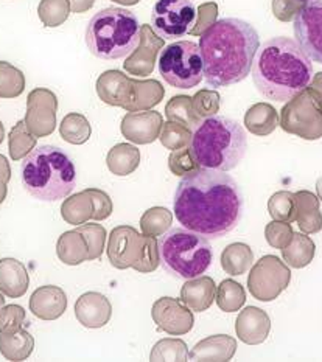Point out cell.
I'll use <instances>...</instances> for the list:
<instances>
[{
  "label": "cell",
  "instance_id": "obj_25",
  "mask_svg": "<svg viewBox=\"0 0 322 362\" xmlns=\"http://www.w3.org/2000/svg\"><path fill=\"white\" fill-rule=\"evenodd\" d=\"M296 198V221L305 233H316L322 229V215L319 211V201L310 192H299Z\"/></svg>",
  "mask_w": 322,
  "mask_h": 362
},
{
  "label": "cell",
  "instance_id": "obj_41",
  "mask_svg": "<svg viewBox=\"0 0 322 362\" xmlns=\"http://www.w3.org/2000/svg\"><path fill=\"white\" fill-rule=\"evenodd\" d=\"M151 361H187V344L180 339H162L154 345L150 355Z\"/></svg>",
  "mask_w": 322,
  "mask_h": 362
},
{
  "label": "cell",
  "instance_id": "obj_51",
  "mask_svg": "<svg viewBox=\"0 0 322 362\" xmlns=\"http://www.w3.org/2000/svg\"><path fill=\"white\" fill-rule=\"evenodd\" d=\"M0 177H2L5 182H8L11 177V170H10V165H8V160L5 159L4 156H0Z\"/></svg>",
  "mask_w": 322,
  "mask_h": 362
},
{
  "label": "cell",
  "instance_id": "obj_39",
  "mask_svg": "<svg viewBox=\"0 0 322 362\" xmlns=\"http://www.w3.org/2000/svg\"><path fill=\"white\" fill-rule=\"evenodd\" d=\"M36 145V137L27 128L25 120H21L10 134V156L13 160H21Z\"/></svg>",
  "mask_w": 322,
  "mask_h": 362
},
{
  "label": "cell",
  "instance_id": "obj_35",
  "mask_svg": "<svg viewBox=\"0 0 322 362\" xmlns=\"http://www.w3.org/2000/svg\"><path fill=\"white\" fill-rule=\"evenodd\" d=\"M61 137L64 139L67 144L72 145H83L91 137V123L84 115L72 112L66 115L59 124Z\"/></svg>",
  "mask_w": 322,
  "mask_h": 362
},
{
  "label": "cell",
  "instance_id": "obj_29",
  "mask_svg": "<svg viewBox=\"0 0 322 362\" xmlns=\"http://www.w3.org/2000/svg\"><path fill=\"white\" fill-rule=\"evenodd\" d=\"M61 216L70 226L86 224L93 216V202L88 192L70 196L61 206Z\"/></svg>",
  "mask_w": 322,
  "mask_h": 362
},
{
  "label": "cell",
  "instance_id": "obj_57",
  "mask_svg": "<svg viewBox=\"0 0 322 362\" xmlns=\"http://www.w3.org/2000/svg\"><path fill=\"white\" fill-rule=\"evenodd\" d=\"M299 2H302V4H309V2H313V0H299Z\"/></svg>",
  "mask_w": 322,
  "mask_h": 362
},
{
  "label": "cell",
  "instance_id": "obj_4",
  "mask_svg": "<svg viewBox=\"0 0 322 362\" xmlns=\"http://www.w3.org/2000/svg\"><path fill=\"white\" fill-rule=\"evenodd\" d=\"M190 149L200 168L227 173L237 168L245 157L248 136L238 122L212 115L195 128Z\"/></svg>",
  "mask_w": 322,
  "mask_h": 362
},
{
  "label": "cell",
  "instance_id": "obj_16",
  "mask_svg": "<svg viewBox=\"0 0 322 362\" xmlns=\"http://www.w3.org/2000/svg\"><path fill=\"white\" fill-rule=\"evenodd\" d=\"M162 126L163 122L159 112H130L122 122V134L134 144L146 145L159 139Z\"/></svg>",
  "mask_w": 322,
  "mask_h": 362
},
{
  "label": "cell",
  "instance_id": "obj_45",
  "mask_svg": "<svg viewBox=\"0 0 322 362\" xmlns=\"http://www.w3.org/2000/svg\"><path fill=\"white\" fill-rule=\"evenodd\" d=\"M293 230L289 223H280V221H274L266 226L265 229V238L268 241V244L274 249H284L287 247L289 241L293 240Z\"/></svg>",
  "mask_w": 322,
  "mask_h": 362
},
{
  "label": "cell",
  "instance_id": "obj_19",
  "mask_svg": "<svg viewBox=\"0 0 322 362\" xmlns=\"http://www.w3.org/2000/svg\"><path fill=\"white\" fill-rule=\"evenodd\" d=\"M97 93L106 105L127 109L134 95V86L132 80L119 70H108L97 80Z\"/></svg>",
  "mask_w": 322,
  "mask_h": 362
},
{
  "label": "cell",
  "instance_id": "obj_1",
  "mask_svg": "<svg viewBox=\"0 0 322 362\" xmlns=\"http://www.w3.org/2000/svg\"><path fill=\"white\" fill-rule=\"evenodd\" d=\"M173 207L184 229L217 240L241 221L245 198L226 171L198 168L179 180Z\"/></svg>",
  "mask_w": 322,
  "mask_h": 362
},
{
  "label": "cell",
  "instance_id": "obj_37",
  "mask_svg": "<svg viewBox=\"0 0 322 362\" xmlns=\"http://www.w3.org/2000/svg\"><path fill=\"white\" fill-rule=\"evenodd\" d=\"M25 89V75L10 62L0 61V98H16Z\"/></svg>",
  "mask_w": 322,
  "mask_h": 362
},
{
  "label": "cell",
  "instance_id": "obj_9",
  "mask_svg": "<svg viewBox=\"0 0 322 362\" xmlns=\"http://www.w3.org/2000/svg\"><path fill=\"white\" fill-rule=\"evenodd\" d=\"M159 72L173 88H196L204 78L200 45L190 41H179L167 45L161 52Z\"/></svg>",
  "mask_w": 322,
  "mask_h": 362
},
{
  "label": "cell",
  "instance_id": "obj_52",
  "mask_svg": "<svg viewBox=\"0 0 322 362\" xmlns=\"http://www.w3.org/2000/svg\"><path fill=\"white\" fill-rule=\"evenodd\" d=\"M6 193H8L6 182L2 177H0V204H2L6 199Z\"/></svg>",
  "mask_w": 322,
  "mask_h": 362
},
{
  "label": "cell",
  "instance_id": "obj_21",
  "mask_svg": "<svg viewBox=\"0 0 322 362\" xmlns=\"http://www.w3.org/2000/svg\"><path fill=\"white\" fill-rule=\"evenodd\" d=\"M217 285L214 279L200 275L196 279L185 280V285L180 289V302L196 313L207 311L215 300Z\"/></svg>",
  "mask_w": 322,
  "mask_h": 362
},
{
  "label": "cell",
  "instance_id": "obj_11",
  "mask_svg": "<svg viewBox=\"0 0 322 362\" xmlns=\"http://www.w3.org/2000/svg\"><path fill=\"white\" fill-rule=\"evenodd\" d=\"M289 280L292 272L287 263L276 255H265L251 267L248 288L258 302H271L288 288Z\"/></svg>",
  "mask_w": 322,
  "mask_h": 362
},
{
  "label": "cell",
  "instance_id": "obj_54",
  "mask_svg": "<svg viewBox=\"0 0 322 362\" xmlns=\"http://www.w3.org/2000/svg\"><path fill=\"white\" fill-rule=\"evenodd\" d=\"M4 137H5V129H4V123L0 122V144L4 141Z\"/></svg>",
  "mask_w": 322,
  "mask_h": 362
},
{
  "label": "cell",
  "instance_id": "obj_12",
  "mask_svg": "<svg viewBox=\"0 0 322 362\" xmlns=\"http://www.w3.org/2000/svg\"><path fill=\"white\" fill-rule=\"evenodd\" d=\"M293 21L296 42L311 61L322 64V0L305 4Z\"/></svg>",
  "mask_w": 322,
  "mask_h": 362
},
{
  "label": "cell",
  "instance_id": "obj_55",
  "mask_svg": "<svg viewBox=\"0 0 322 362\" xmlns=\"http://www.w3.org/2000/svg\"><path fill=\"white\" fill-rule=\"evenodd\" d=\"M4 305H5V297H4V293H2V291H0V308H2Z\"/></svg>",
  "mask_w": 322,
  "mask_h": 362
},
{
  "label": "cell",
  "instance_id": "obj_13",
  "mask_svg": "<svg viewBox=\"0 0 322 362\" xmlns=\"http://www.w3.org/2000/svg\"><path fill=\"white\" fill-rule=\"evenodd\" d=\"M58 100L49 89H35L27 101L25 124L35 137H45L57 126Z\"/></svg>",
  "mask_w": 322,
  "mask_h": 362
},
{
  "label": "cell",
  "instance_id": "obj_48",
  "mask_svg": "<svg viewBox=\"0 0 322 362\" xmlns=\"http://www.w3.org/2000/svg\"><path fill=\"white\" fill-rule=\"evenodd\" d=\"M88 192L92 198L93 202V216L92 219L96 221H103V219H108L113 215L114 206H113V199L109 198V194L103 190H98V188H88Z\"/></svg>",
  "mask_w": 322,
  "mask_h": 362
},
{
  "label": "cell",
  "instance_id": "obj_27",
  "mask_svg": "<svg viewBox=\"0 0 322 362\" xmlns=\"http://www.w3.org/2000/svg\"><path fill=\"white\" fill-rule=\"evenodd\" d=\"M140 163V153L136 146L128 144L115 145L108 153L106 165L109 171L115 176H128L132 175Z\"/></svg>",
  "mask_w": 322,
  "mask_h": 362
},
{
  "label": "cell",
  "instance_id": "obj_34",
  "mask_svg": "<svg viewBox=\"0 0 322 362\" xmlns=\"http://www.w3.org/2000/svg\"><path fill=\"white\" fill-rule=\"evenodd\" d=\"M217 305L219 310L224 313H235L238 311L246 302V291L238 281L235 280H223L217 288L215 294Z\"/></svg>",
  "mask_w": 322,
  "mask_h": 362
},
{
  "label": "cell",
  "instance_id": "obj_53",
  "mask_svg": "<svg viewBox=\"0 0 322 362\" xmlns=\"http://www.w3.org/2000/svg\"><path fill=\"white\" fill-rule=\"evenodd\" d=\"M114 2H119L123 5H136L140 2V0H114Z\"/></svg>",
  "mask_w": 322,
  "mask_h": 362
},
{
  "label": "cell",
  "instance_id": "obj_36",
  "mask_svg": "<svg viewBox=\"0 0 322 362\" xmlns=\"http://www.w3.org/2000/svg\"><path fill=\"white\" fill-rule=\"evenodd\" d=\"M173 224V214L165 207L148 209L140 218V230L148 237H162Z\"/></svg>",
  "mask_w": 322,
  "mask_h": 362
},
{
  "label": "cell",
  "instance_id": "obj_56",
  "mask_svg": "<svg viewBox=\"0 0 322 362\" xmlns=\"http://www.w3.org/2000/svg\"><path fill=\"white\" fill-rule=\"evenodd\" d=\"M318 192H319V196H321V199H322V179L318 182Z\"/></svg>",
  "mask_w": 322,
  "mask_h": 362
},
{
  "label": "cell",
  "instance_id": "obj_46",
  "mask_svg": "<svg viewBox=\"0 0 322 362\" xmlns=\"http://www.w3.org/2000/svg\"><path fill=\"white\" fill-rule=\"evenodd\" d=\"M193 109L201 119H207V117L217 115L219 109V93L217 90L202 89L192 98Z\"/></svg>",
  "mask_w": 322,
  "mask_h": 362
},
{
  "label": "cell",
  "instance_id": "obj_33",
  "mask_svg": "<svg viewBox=\"0 0 322 362\" xmlns=\"http://www.w3.org/2000/svg\"><path fill=\"white\" fill-rule=\"evenodd\" d=\"M284 259L292 267H305L315 257V243L302 233H294L287 247L282 249Z\"/></svg>",
  "mask_w": 322,
  "mask_h": 362
},
{
  "label": "cell",
  "instance_id": "obj_18",
  "mask_svg": "<svg viewBox=\"0 0 322 362\" xmlns=\"http://www.w3.org/2000/svg\"><path fill=\"white\" fill-rule=\"evenodd\" d=\"M271 332V319L263 310L257 306H246L240 311L235 320L237 337L248 345H260L266 341Z\"/></svg>",
  "mask_w": 322,
  "mask_h": 362
},
{
  "label": "cell",
  "instance_id": "obj_7",
  "mask_svg": "<svg viewBox=\"0 0 322 362\" xmlns=\"http://www.w3.org/2000/svg\"><path fill=\"white\" fill-rule=\"evenodd\" d=\"M161 264L165 271L176 279L190 280L206 272L212 259V250L207 238L188 229H168L159 240Z\"/></svg>",
  "mask_w": 322,
  "mask_h": 362
},
{
  "label": "cell",
  "instance_id": "obj_23",
  "mask_svg": "<svg viewBox=\"0 0 322 362\" xmlns=\"http://www.w3.org/2000/svg\"><path fill=\"white\" fill-rule=\"evenodd\" d=\"M30 285L28 271L16 258L0 259V291L11 298L25 296Z\"/></svg>",
  "mask_w": 322,
  "mask_h": 362
},
{
  "label": "cell",
  "instance_id": "obj_47",
  "mask_svg": "<svg viewBox=\"0 0 322 362\" xmlns=\"http://www.w3.org/2000/svg\"><path fill=\"white\" fill-rule=\"evenodd\" d=\"M25 320V311L19 305H8L0 308V333H16Z\"/></svg>",
  "mask_w": 322,
  "mask_h": 362
},
{
  "label": "cell",
  "instance_id": "obj_28",
  "mask_svg": "<svg viewBox=\"0 0 322 362\" xmlns=\"http://www.w3.org/2000/svg\"><path fill=\"white\" fill-rule=\"evenodd\" d=\"M254 263V252L245 243H232L222 254V267L229 275L246 274Z\"/></svg>",
  "mask_w": 322,
  "mask_h": 362
},
{
  "label": "cell",
  "instance_id": "obj_50",
  "mask_svg": "<svg viewBox=\"0 0 322 362\" xmlns=\"http://www.w3.org/2000/svg\"><path fill=\"white\" fill-rule=\"evenodd\" d=\"M96 4V0H69L70 10L74 13H84L91 10V8Z\"/></svg>",
  "mask_w": 322,
  "mask_h": 362
},
{
  "label": "cell",
  "instance_id": "obj_17",
  "mask_svg": "<svg viewBox=\"0 0 322 362\" xmlns=\"http://www.w3.org/2000/svg\"><path fill=\"white\" fill-rule=\"evenodd\" d=\"M75 317L86 328H101L105 327L113 316V305L108 298L91 291L84 293L75 302Z\"/></svg>",
  "mask_w": 322,
  "mask_h": 362
},
{
  "label": "cell",
  "instance_id": "obj_20",
  "mask_svg": "<svg viewBox=\"0 0 322 362\" xmlns=\"http://www.w3.org/2000/svg\"><path fill=\"white\" fill-rule=\"evenodd\" d=\"M67 310V296L59 286L38 288L30 297V311L38 319L57 320Z\"/></svg>",
  "mask_w": 322,
  "mask_h": 362
},
{
  "label": "cell",
  "instance_id": "obj_32",
  "mask_svg": "<svg viewBox=\"0 0 322 362\" xmlns=\"http://www.w3.org/2000/svg\"><path fill=\"white\" fill-rule=\"evenodd\" d=\"M165 114H167V119L170 122L183 124L190 131H195L196 126L202 122L201 117L195 112L192 97L187 95L173 97L165 106Z\"/></svg>",
  "mask_w": 322,
  "mask_h": 362
},
{
  "label": "cell",
  "instance_id": "obj_14",
  "mask_svg": "<svg viewBox=\"0 0 322 362\" xmlns=\"http://www.w3.org/2000/svg\"><path fill=\"white\" fill-rule=\"evenodd\" d=\"M151 317L159 329L171 336L187 334L195 324L192 310L173 297L158 298L151 308Z\"/></svg>",
  "mask_w": 322,
  "mask_h": 362
},
{
  "label": "cell",
  "instance_id": "obj_49",
  "mask_svg": "<svg viewBox=\"0 0 322 362\" xmlns=\"http://www.w3.org/2000/svg\"><path fill=\"white\" fill-rule=\"evenodd\" d=\"M200 16L198 19H196V25L192 31V35H202L204 31H206L212 23H215L217 21V13H218V8L217 4H204L200 6Z\"/></svg>",
  "mask_w": 322,
  "mask_h": 362
},
{
  "label": "cell",
  "instance_id": "obj_38",
  "mask_svg": "<svg viewBox=\"0 0 322 362\" xmlns=\"http://www.w3.org/2000/svg\"><path fill=\"white\" fill-rule=\"evenodd\" d=\"M268 211L274 221L293 223L296 219V198L289 192L274 193L268 201Z\"/></svg>",
  "mask_w": 322,
  "mask_h": 362
},
{
  "label": "cell",
  "instance_id": "obj_24",
  "mask_svg": "<svg viewBox=\"0 0 322 362\" xmlns=\"http://www.w3.org/2000/svg\"><path fill=\"white\" fill-rule=\"evenodd\" d=\"M57 255L64 264L76 266L89 259L88 241L78 230L64 232L57 243Z\"/></svg>",
  "mask_w": 322,
  "mask_h": 362
},
{
  "label": "cell",
  "instance_id": "obj_31",
  "mask_svg": "<svg viewBox=\"0 0 322 362\" xmlns=\"http://www.w3.org/2000/svg\"><path fill=\"white\" fill-rule=\"evenodd\" d=\"M132 86H134V95H132L131 105L127 107V111L130 112L146 111V109L159 105L161 100L163 98L165 90L159 81L132 80Z\"/></svg>",
  "mask_w": 322,
  "mask_h": 362
},
{
  "label": "cell",
  "instance_id": "obj_22",
  "mask_svg": "<svg viewBox=\"0 0 322 362\" xmlns=\"http://www.w3.org/2000/svg\"><path fill=\"white\" fill-rule=\"evenodd\" d=\"M237 341L227 334L209 336L188 353L190 361H231L237 351Z\"/></svg>",
  "mask_w": 322,
  "mask_h": 362
},
{
  "label": "cell",
  "instance_id": "obj_15",
  "mask_svg": "<svg viewBox=\"0 0 322 362\" xmlns=\"http://www.w3.org/2000/svg\"><path fill=\"white\" fill-rule=\"evenodd\" d=\"M163 49V39L154 33L150 25L140 30V42L131 57L123 62L125 70L134 76H148L154 70L156 57Z\"/></svg>",
  "mask_w": 322,
  "mask_h": 362
},
{
  "label": "cell",
  "instance_id": "obj_3",
  "mask_svg": "<svg viewBox=\"0 0 322 362\" xmlns=\"http://www.w3.org/2000/svg\"><path fill=\"white\" fill-rule=\"evenodd\" d=\"M311 59L296 41L285 36L268 39L258 47L253 80L265 98L287 103L307 90L313 81Z\"/></svg>",
  "mask_w": 322,
  "mask_h": 362
},
{
  "label": "cell",
  "instance_id": "obj_10",
  "mask_svg": "<svg viewBox=\"0 0 322 362\" xmlns=\"http://www.w3.org/2000/svg\"><path fill=\"white\" fill-rule=\"evenodd\" d=\"M198 19V8L192 0H158L153 6L151 28L163 41L192 35Z\"/></svg>",
  "mask_w": 322,
  "mask_h": 362
},
{
  "label": "cell",
  "instance_id": "obj_42",
  "mask_svg": "<svg viewBox=\"0 0 322 362\" xmlns=\"http://www.w3.org/2000/svg\"><path fill=\"white\" fill-rule=\"evenodd\" d=\"M159 139L165 148L171 149V151H178V149L185 148L188 144H190L192 132L183 124L168 122V123H163Z\"/></svg>",
  "mask_w": 322,
  "mask_h": 362
},
{
  "label": "cell",
  "instance_id": "obj_8",
  "mask_svg": "<svg viewBox=\"0 0 322 362\" xmlns=\"http://www.w3.org/2000/svg\"><path fill=\"white\" fill-rule=\"evenodd\" d=\"M108 257L117 269L132 267L140 274H150L161 264L159 241L131 226H119L109 235Z\"/></svg>",
  "mask_w": 322,
  "mask_h": 362
},
{
  "label": "cell",
  "instance_id": "obj_44",
  "mask_svg": "<svg viewBox=\"0 0 322 362\" xmlns=\"http://www.w3.org/2000/svg\"><path fill=\"white\" fill-rule=\"evenodd\" d=\"M168 167L173 175L176 176H185L188 173L200 168V165L196 163L195 157L192 154L190 148H180L178 151H173L168 157Z\"/></svg>",
  "mask_w": 322,
  "mask_h": 362
},
{
  "label": "cell",
  "instance_id": "obj_40",
  "mask_svg": "<svg viewBox=\"0 0 322 362\" xmlns=\"http://www.w3.org/2000/svg\"><path fill=\"white\" fill-rule=\"evenodd\" d=\"M38 13L45 27H59L69 18V0H41Z\"/></svg>",
  "mask_w": 322,
  "mask_h": 362
},
{
  "label": "cell",
  "instance_id": "obj_6",
  "mask_svg": "<svg viewBox=\"0 0 322 362\" xmlns=\"http://www.w3.org/2000/svg\"><path fill=\"white\" fill-rule=\"evenodd\" d=\"M137 16L125 8H105L92 16L86 27V45L100 59H122L140 42Z\"/></svg>",
  "mask_w": 322,
  "mask_h": 362
},
{
  "label": "cell",
  "instance_id": "obj_43",
  "mask_svg": "<svg viewBox=\"0 0 322 362\" xmlns=\"http://www.w3.org/2000/svg\"><path fill=\"white\" fill-rule=\"evenodd\" d=\"M88 241L89 259H97L101 257L106 244V230L100 224H81L76 229Z\"/></svg>",
  "mask_w": 322,
  "mask_h": 362
},
{
  "label": "cell",
  "instance_id": "obj_5",
  "mask_svg": "<svg viewBox=\"0 0 322 362\" xmlns=\"http://www.w3.org/2000/svg\"><path fill=\"white\" fill-rule=\"evenodd\" d=\"M22 185L33 198L54 202L74 192L76 168L69 154L58 146L41 145L23 157Z\"/></svg>",
  "mask_w": 322,
  "mask_h": 362
},
{
  "label": "cell",
  "instance_id": "obj_2",
  "mask_svg": "<svg viewBox=\"0 0 322 362\" xmlns=\"http://www.w3.org/2000/svg\"><path fill=\"white\" fill-rule=\"evenodd\" d=\"M260 47L257 30L249 22L219 19L200 37L202 70L212 88H227L245 80L253 70Z\"/></svg>",
  "mask_w": 322,
  "mask_h": 362
},
{
  "label": "cell",
  "instance_id": "obj_30",
  "mask_svg": "<svg viewBox=\"0 0 322 362\" xmlns=\"http://www.w3.org/2000/svg\"><path fill=\"white\" fill-rule=\"evenodd\" d=\"M245 124L251 134L268 136L277 128V111L268 103H257L248 109Z\"/></svg>",
  "mask_w": 322,
  "mask_h": 362
},
{
  "label": "cell",
  "instance_id": "obj_26",
  "mask_svg": "<svg viewBox=\"0 0 322 362\" xmlns=\"http://www.w3.org/2000/svg\"><path fill=\"white\" fill-rule=\"evenodd\" d=\"M35 349V339L27 329L16 333H0V353L8 361H25Z\"/></svg>",
  "mask_w": 322,
  "mask_h": 362
}]
</instances>
